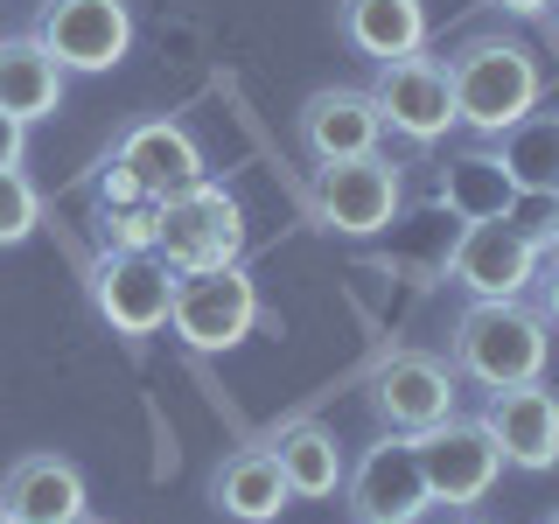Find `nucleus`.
<instances>
[{
	"label": "nucleus",
	"mask_w": 559,
	"mask_h": 524,
	"mask_svg": "<svg viewBox=\"0 0 559 524\" xmlns=\"http://www.w3.org/2000/svg\"><path fill=\"white\" fill-rule=\"evenodd\" d=\"M399 196H406V182H399V168L384 162V154H357V162L314 168V217L336 238H378L384 224L399 217Z\"/></svg>",
	"instance_id": "9b49d317"
},
{
	"label": "nucleus",
	"mask_w": 559,
	"mask_h": 524,
	"mask_svg": "<svg viewBox=\"0 0 559 524\" xmlns=\"http://www.w3.org/2000/svg\"><path fill=\"white\" fill-rule=\"evenodd\" d=\"M154 252H162L175 273L238 266V252H245V210H238V196H231V189H217V182H197L189 196L162 203Z\"/></svg>",
	"instance_id": "39448f33"
},
{
	"label": "nucleus",
	"mask_w": 559,
	"mask_h": 524,
	"mask_svg": "<svg viewBox=\"0 0 559 524\" xmlns=\"http://www.w3.org/2000/svg\"><path fill=\"white\" fill-rule=\"evenodd\" d=\"M28 35L57 57L63 78H105L133 49V8L127 0H43Z\"/></svg>",
	"instance_id": "20e7f679"
},
{
	"label": "nucleus",
	"mask_w": 559,
	"mask_h": 524,
	"mask_svg": "<svg viewBox=\"0 0 559 524\" xmlns=\"http://www.w3.org/2000/svg\"><path fill=\"white\" fill-rule=\"evenodd\" d=\"M454 524H476V517H454Z\"/></svg>",
	"instance_id": "a878e982"
},
{
	"label": "nucleus",
	"mask_w": 559,
	"mask_h": 524,
	"mask_svg": "<svg viewBox=\"0 0 559 524\" xmlns=\"http://www.w3.org/2000/svg\"><path fill=\"white\" fill-rule=\"evenodd\" d=\"M343 497H349V517L357 524H419L427 517L433 489H427L413 433H384V441L364 448L357 468L343 476Z\"/></svg>",
	"instance_id": "6e6552de"
},
{
	"label": "nucleus",
	"mask_w": 559,
	"mask_h": 524,
	"mask_svg": "<svg viewBox=\"0 0 559 524\" xmlns=\"http://www.w3.org/2000/svg\"><path fill=\"white\" fill-rule=\"evenodd\" d=\"M371 406L384 419V433H427L454 419V364L433 349H392L371 378Z\"/></svg>",
	"instance_id": "ddd939ff"
},
{
	"label": "nucleus",
	"mask_w": 559,
	"mask_h": 524,
	"mask_svg": "<svg viewBox=\"0 0 559 524\" xmlns=\"http://www.w3.org/2000/svg\"><path fill=\"white\" fill-rule=\"evenodd\" d=\"M266 448H273V462H280V476H287V489H294V497H308V503L336 497L343 476H349L336 433H329L322 419H294V427H280Z\"/></svg>",
	"instance_id": "aec40b11"
},
{
	"label": "nucleus",
	"mask_w": 559,
	"mask_h": 524,
	"mask_svg": "<svg viewBox=\"0 0 559 524\" xmlns=\"http://www.w3.org/2000/svg\"><path fill=\"white\" fill-rule=\"evenodd\" d=\"M0 112H14L22 127L63 112V70L35 35H0Z\"/></svg>",
	"instance_id": "6ab92c4d"
},
{
	"label": "nucleus",
	"mask_w": 559,
	"mask_h": 524,
	"mask_svg": "<svg viewBox=\"0 0 559 524\" xmlns=\"http://www.w3.org/2000/svg\"><path fill=\"white\" fill-rule=\"evenodd\" d=\"M448 92H454V127L476 133H511L538 98H546V70L511 35H468L448 57Z\"/></svg>",
	"instance_id": "f257e3e1"
},
{
	"label": "nucleus",
	"mask_w": 559,
	"mask_h": 524,
	"mask_svg": "<svg viewBox=\"0 0 559 524\" xmlns=\"http://www.w3.org/2000/svg\"><path fill=\"white\" fill-rule=\"evenodd\" d=\"M532 287H538V314L559 329V245H552V252H538V279H532Z\"/></svg>",
	"instance_id": "5701e85b"
},
{
	"label": "nucleus",
	"mask_w": 559,
	"mask_h": 524,
	"mask_svg": "<svg viewBox=\"0 0 559 524\" xmlns=\"http://www.w3.org/2000/svg\"><path fill=\"white\" fill-rule=\"evenodd\" d=\"M154 224H162V203H105V245L119 252H154Z\"/></svg>",
	"instance_id": "4be33fe9"
},
{
	"label": "nucleus",
	"mask_w": 559,
	"mask_h": 524,
	"mask_svg": "<svg viewBox=\"0 0 559 524\" xmlns=\"http://www.w3.org/2000/svg\"><path fill=\"white\" fill-rule=\"evenodd\" d=\"M364 92L378 98V119H384V127H392L399 140H413V147H433V140L454 127L448 63H441V57H427V49L378 63V78L364 84Z\"/></svg>",
	"instance_id": "f8f14e48"
},
{
	"label": "nucleus",
	"mask_w": 559,
	"mask_h": 524,
	"mask_svg": "<svg viewBox=\"0 0 559 524\" xmlns=\"http://www.w3.org/2000/svg\"><path fill=\"white\" fill-rule=\"evenodd\" d=\"M259 322V287L245 266H210V273H175V308L168 329L189 349H238Z\"/></svg>",
	"instance_id": "0eeeda50"
},
{
	"label": "nucleus",
	"mask_w": 559,
	"mask_h": 524,
	"mask_svg": "<svg viewBox=\"0 0 559 524\" xmlns=\"http://www.w3.org/2000/svg\"><path fill=\"white\" fill-rule=\"evenodd\" d=\"M448 273L468 301H524L532 279H538V238L518 231V224H503V217H476L454 238Z\"/></svg>",
	"instance_id": "1a4fd4ad"
},
{
	"label": "nucleus",
	"mask_w": 559,
	"mask_h": 524,
	"mask_svg": "<svg viewBox=\"0 0 559 524\" xmlns=\"http://www.w3.org/2000/svg\"><path fill=\"white\" fill-rule=\"evenodd\" d=\"M0 524H14V517H8V511H0Z\"/></svg>",
	"instance_id": "bb28decb"
},
{
	"label": "nucleus",
	"mask_w": 559,
	"mask_h": 524,
	"mask_svg": "<svg viewBox=\"0 0 559 524\" xmlns=\"http://www.w3.org/2000/svg\"><path fill=\"white\" fill-rule=\"evenodd\" d=\"M336 28L357 57L392 63L427 49V0H336Z\"/></svg>",
	"instance_id": "f3484780"
},
{
	"label": "nucleus",
	"mask_w": 559,
	"mask_h": 524,
	"mask_svg": "<svg viewBox=\"0 0 559 524\" xmlns=\"http://www.w3.org/2000/svg\"><path fill=\"white\" fill-rule=\"evenodd\" d=\"M43 224V189L22 168H0V245H22Z\"/></svg>",
	"instance_id": "412c9836"
},
{
	"label": "nucleus",
	"mask_w": 559,
	"mask_h": 524,
	"mask_svg": "<svg viewBox=\"0 0 559 524\" xmlns=\"http://www.w3.org/2000/svg\"><path fill=\"white\" fill-rule=\"evenodd\" d=\"M92 308L112 336H154L168 329V308H175V266L162 252H119L105 245L98 266H92Z\"/></svg>",
	"instance_id": "423d86ee"
},
{
	"label": "nucleus",
	"mask_w": 559,
	"mask_h": 524,
	"mask_svg": "<svg viewBox=\"0 0 559 524\" xmlns=\"http://www.w3.org/2000/svg\"><path fill=\"white\" fill-rule=\"evenodd\" d=\"M413 448H419L433 503H448V511H476L503 476V454L489 441V427L483 419H462V413L441 419V427H427V433H413Z\"/></svg>",
	"instance_id": "9d476101"
},
{
	"label": "nucleus",
	"mask_w": 559,
	"mask_h": 524,
	"mask_svg": "<svg viewBox=\"0 0 559 524\" xmlns=\"http://www.w3.org/2000/svg\"><path fill=\"white\" fill-rule=\"evenodd\" d=\"M294 140H301V154L314 168L378 154V140H384L378 98L364 92V84H322V92H308L301 112H294Z\"/></svg>",
	"instance_id": "4468645a"
},
{
	"label": "nucleus",
	"mask_w": 559,
	"mask_h": 524,
	"mask_svg": "<svg viewBox=\"0 0 559 524\" xmlns=\"http://www.w3.org/2000/svg\"><path fill=\"white\" fill-rule=\"evenodd\" d=\"M448 349H454V378H476L483 392H503V384L546 378L552 322L532 301H468L454 314Z\"/></svg>",
	"instance_id": "f03ea898"
},
{
	"label": "nucleus",
	"mask_w": 559,
	"mask_h": 524,
	"mask_svg": "<svg viewBox=\"0 0 559 524\" xmlns=\"http://www.w3.org/2000/svg\"><path fill=\"white\" fill-rule=\"evenodd\" d=\"M0 511L14 524H78L92 517V489H84V468L63 454H22L0 476Z\"/></svg>",
	"instance_id": "dca6fc26"
},
{
	"label": "nucleus",
	"mask_w": 559,
	"mask_h": 524,
	"mask_svg": "<svg viewBox=\"0 0 559 524\" xmlns=\"http://www.w3.org/2000/svg\"><path fill=\"white\" fill-rule=\"evenodd\" d=\"M210 503H217L224 517H238V524H273L294 503V489L280 476L273 448H238V454H224L217 476H210Z\"/></svg>",
	"instance_id": "a211bd4d"
},
{
	"label": "nucleus",
	"mask_w": 559,
	"mask_h": 524,
	"mask_svg": "<svg viewBox=\"0 0 559 524\" xmlns=\"http://www.w3.org/2000/svg\"><path fill=\"white\" fill-rule=\"evenodd\" d=\"M483 427H489V441H497V454L511 468H524V476L559 468V392H546V378L489 392Z\"/></svg>",
	"instance_id": "2eb2a0df"
},
{
	"label": "nucleus",
	"mask_w": 559,
	"mask_h": 524,
	"mask_svg": "<svg viewBox=\"0 0 559 524\" xmlns=\"http://www.w3.org/2000/svg\"><path fill=\"white\" fill-rule=\"evenodd\" d=\"M197 182H210V162L197 147V133L175 119H133L112 140L105 162V203H175Z\"/></svg>",
	"instance_id": "7ed1b4c3"
},
{
	"label": "nucleus",
	"mask_w": 559,
	"mask_h": 524,
	"mask_svg": "<svg viewBox=\"0 0 559 524\" xmlns=\"http://www.w3.org/2000/svg\"><path fill=\"white\" fill-rule=\"evenodd\" d=\"M489 8H503V14H546L552 0H489Z\"/></svg>",
	"instance_id": "393cba45"
},
{
	"label": "nucleus",
	"mask_w": 559,
	"mask_h": 524,
	"mask_svg": "<svg viewBox=\"0 0 559 524\" xmlns=\"http://www.w3.org/2000/svg\"><path fill=\"white\" fill-rule=\"evenodd\" d=\"M78 524H98V517H78Z\"/></svg>",
	"instance_id": "cd10ccee"
},
{
	"label": "nucleus",
	"mask_w": 559,
	"mask_h": 524,
	"mask_svg": "<svg viewBox=\"0 0 559 524\" xmlns=\"http://www.w3.org/2000/svg\"><path fill=\"white\" fill-rule=\"evenodd\" d=\"M28 162V127L14 112H0V168H22Z\"/></svg>",
	"instance_id": "b1692460"
},
{
	"label": "nucleus",
	"mask_w": 559,
	"mask_h": 524,
	"mask_svg": "<svg viewBox=\"0 0 559 524\" xmlns=\"http://www.w3.org/2000/svg\"><path fill=\"white\" fill-rule=\"evenodd\" d=\"M546 524H559V511H552V517H546Z\"/></svg>",
	"instance_id": "c85d7f7f"
}]
</instances>
